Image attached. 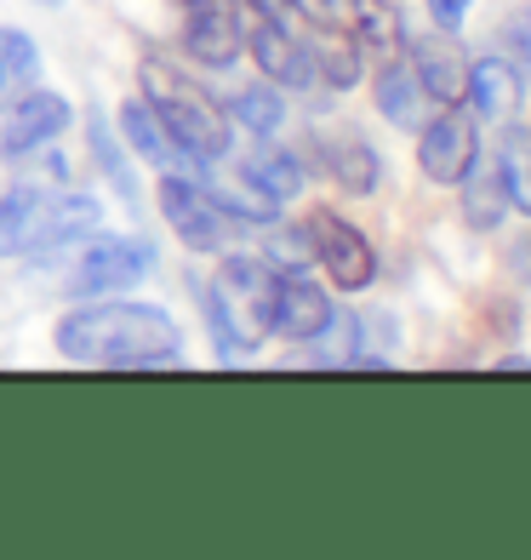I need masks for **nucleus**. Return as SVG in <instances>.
Here are the masks:
<instances>
[{
  "instance_id": "3",
  "label": "nucleus",
  "mask_w": 531,
  "mask_h": 560,
  "mask_svg": "<svg viewBox=\"0 0 531 560\" xmlns=\"http://www.w3.org/2000/svg\"><path fill=\"white\" fill-rule=\"evenodd\" d=\"M138 81L149 92V104H155L161 126L189 149L194 161H223L229 155V115H223L200 86H189L184 74H177L172 63H161V58H143Z\"/></svg>"
},
{
  "instance_id": "24",
  "label": "nucleus",
  "mask_w": 531,
  "mask_h": 560,
  "mask_svg": "<svg viewBox=\"0 0 531 560\" xmlns=\"http://www.w3.org/2000/svg\"><path fill=\"white\" fill-rule=\"evenodd\" d=\"M509 212V195H503V177L497 172H480L474 184H469V195H463V218L474 223V229H497V218Z\"/></svg>"
},
{
  "instance_id": "23",
  "label": "nucleus",
  "mask_w": 531,
  "mask_h": 560,
  "mask_svg": "<svg viewBox=\"0 0 531 560\" xmlns=\"http://www.w3.org/2000/svg\"><path fill=\"white\" fill-rule=\"evenodd\" d=\"M235 120L240 126H251V132H274V126L286 120V104H281V92L274 86H240L235 92Z\"/></svg>"
},
{
  "instance_id": "6",
  "label": "nucleus",
  "mask_w": 531,
  "mask_h": 560,
  "mask_svg": "<svg viewBox=\"0 0 531 560\" xmlns=\"http://www.w3.org/2000/svg\"><path fill=\"white\" fill-rule=\"evenodd\" d=\"M309 241H315V258L326 264V275H332L338 292H366L377 280V252H371V241L354 223H343L332 212H315L309 218Z\"/></svg>"
},
{
  "instance_id": "21",
  "label": "nucleus",
  "mask_w": 531,
  "mask_h": 560,
  "mask_svg": "<svg viewBox=\"0 0 531 560\" xmlns=\"http://www.w3.org/2000/svg\"><path fill=\"white\" fill-rule=\"evenodd\" d=\"M497 177H503V195H509V207L531 212V132H509V138H503Z\"/></svg>"
},
{
  "instance_id": "1",
  "label": "nucleus",
  "mask_w": 531,
  "mask_h": 560,
  "mask_svg": "<svg viewBox=\"0 0 531 560\" xmlns=\"http://www.w3.org/2000/svg\"><path fill=\"white\" fill-rule=\"evenodd\" d=\"M58 354H69V361H81V366L149 372V366H172L177 354H184V332H177V320L166 310L97 298L86 310L58 320Z\"/></svg>"
},
{
  "instance_id": "12",
  "label": "nucleus",
  "mask_w": 531,
  "mask_h": 560,
  "mask_svg": "<svg viewBox=\"0 0 531 560\" xmlns=\"http://www.w3.org/2000/svg\"><path fill=\"white\" fill-rule=\"evenodd\" d=\"M251 58H258V69L269 74V81H286V86H309L315 81L309 46H303L281 18H269V23L251 30Z\"/></svg>"
},
{
  "instance_id": "15",
  "label": "nucleus",
  "mask_w": 531,
  "mask_h": 560,
  "mask_svg": "<svg viewBox=\"0 0 531 560\" xmlns=\"http://www.w3.org/2000/svg\"><path fill=\"white\" fill-rule=\"evenodd\" d=\"M320 166L332 172V184H343L349 195H371L384 166H377V149H366V138L354 132H338V138H320Z\"/></svg>"
},
{
  "instance_id": "5",
  "label": "nucleus",
  "mask_w": 531,
  "mask_h": 560,
  "mask_svg": "<svg viewBox=\"0 0 531 560\" xmlns=\"http://www.w3.org/2000/svg\"><path fill=\"white\" fill-rule=\"evenodd\" d=\"M155 269V246L138 241V235H104L81 264L69 269V298H104L120 287H138V280Z\"/></svg>"
},
{
  "instance_id": "31",
  "label": "nucleus",
  "mask_w": 531,
  "mask_h": 560,
  "mask_svg": "<svg viewBox=\"0 0 531 560\" xmlns=\"http://www.w3.org/2000/svg\"><path fill=\"white\" fill-rule=\"evenodd\" d=\"M46 7H52V0H46Z\"/></svg>"
},
{
  "instance_id": "7",
  "label": "nucleus",
  "mask_w": 531,
  "mask_h": 560,
  "mask_svg": "<svg viewBox=\"0 0 531 560\" xmlns=\"http://www.w3.org/2000/svg\"><path fill=\"white\" fill-rule=\"evenodd\" d=\"M423 143H417V166L428 184H463V177L474 172V155H480V138H474V120L469 115H440V120H428L417 126Z\"/></svg>"
},
{
  "instance_id": "8",
  "label": "nucleus",
  "mask_w": 531,
  "mask_h": 560,
  "mask_svg": "<svg viewBox=\"0 0 531 560\" xmlns=\"http://www.w3.org/2000/svg\"><path fill=\"white\" fill-rule=\"evenodd\" d=\"M269 332H281L292 343H315L320 332H332V298H326V287H315L303 275H274Z\"/></svg>"
},
{
  "instance_id": "29",
  "label": "nucleus",
  "mask_w": 531,
  "mask_h": 560,
  "mask_svg": "<svg viewBox=\"0 0 531 560\" xmlns=\"http://www.w3.org/2000/svg\"><path fill=\"white\" fill-rule=\"evenodd\" d=\"M428 12H435L440 30H458V23L469 18V0H428Z\"/></svg>"
},
{
  "instance_id": "10",
  "label": "nucleus",
  "mask_w": 531,
  "mask_h": 560,
  "mask_svg": "<svg viewBox=\"0 0 531 560\" xmlns=\"http://www.w3.org/2000/svg\"><path fill=\"white\" fill-rule=\"evenodd\" d=\"M69 120H74V109H69V97H63V92H30V97H23V104L12 109V120H7L0 155H7V161L35 155V149H40V143H52Z\"/></svg>"
},
{
  "instance_id": "30",
  "label": "nucleus",
  "mask_w": 531,
  "mask_h": 560,
  "mask_svg": "<svg viewBox=\"0 0 531 560\" xmlns=\"http://www.w3.org/2000/svg\"><path fill=\"white\" fill-rule=\"evenodd\" d=\"M177 7H189V12H200V7H206V0H177Z\"/></svg>"
},
{
  "instance_id": "18",
  "label": "nucleus",
  "mask_w": 531,
  "mask_h": 560,
  "mask_svg": "<svg viewBox=\"0 0 531 560\" xmlns=\"http://www.w3.org/2000/svg\"><path fill=\"white\" fill-rule=\"evenodd\" d=\"M200 310H206V326H212V343H217V361L223 366H240L246 354H251V338L240 332V320H235V310L223 303V292H217V280L212 287H200Z\"/></svg>"
},
{
  "instance_id": "26",
  "label": "nucleus",
  "mask_w": 531,
  "mask_h": 560,
  "mask_svg": "<svg viewBox=\"0 0 531 560\" xmlns=\"http://www.w3.org/2000/svg\"><path fill=\"white\" fill-rule=\"evenodd\" d=\"M92 149H97V166L115 177V189H120V195H132V177H126V161H120V149H115V138H109L104 115H92Z\"/></svg>"
},
{
  "instance_id": "11",
  "label": "nucleus",
  "mask_w": 531,
  "mask_h": 560,
  "mask_svg": "<svg viewBox=\"0 0 531 560\" xmlns=\"http://www.w3.org/2000/svg\"><path fill=\"white\" fill-rule=\"evenodd\" d=\"M412 74L435 104H458L463 81H469V58L451 35H417L412 40Z\"/></svg>"
},
{
  "instance_id": "9",
  "label": "nucleus",
  "mask_w": 531,
  "mask_h": 560,
  "mask_svg": "<svg viewBox=\"0 0 531 560\" xmlns=\"http://www.w3.org/2000/svg\"><path fill=\"white\" fill-rule=\"evenodd\" d=\"M217 292L223 303L235 310V320L246 326V338L258 343L269 332V310H274V275L263 264H251V258H229L217 275Z\"/></svg>"
},
{
  "instance_id": "14",
  "label": "nucleus",
  "mask_w": 531,
  "mask_h": 560,
  "mask_svg": "<svg viewBox=\"0 0 531 560\" xmlns=\"http://www.w3.org/2000/svg\"><path fill=\"white\" fill-rule=\"evenodd\" d=\"M463 92L474 97V109L486 120H509L515 104H520V92H526V74L509 58H480V63H469Z\"/></svg>"
},
{
  "instance_id": "25",
  "label": "nucleus",
  "mask_w": 531,
  "mask_h": 560,
  "mask_svg": "<svg viewBox=\"0 0 531 560\" xmlns=\"http://www.w3.org/2000/svg\"><path fill=\"white\" fill-rule=\"evenodd\" d=\"M354 23H361V40L377 46V52H389V46L400 40V18L389 7H377V0H361V7H354Z\"/></svg>"
},
{
  "instance_id": "19",
  "label": "nucleus",
  "mask_w": 531,
  "mask_h": 560,
  "mask_svg": "<svg viewBox=\"0 0 531 560\" xmlns=\"http://www.w3.org/2000/svg\"><path fill=\"white\" fill-rule=\"evenodd\" d=\"M251 184H258L269 200H292L297 189H303V166L286 155V149H251L246 155V166H240Z\"/></svg>"
},
{
  "instance_id": "2",
  "label": "nucleus",
  "mask_w": 531,
  "mask_h": 560,
  "mask_svg": "<svg viewBox=\"0 0 531 560\" xmlns=\"http://www.w3.org/2000/svg\"><path fill=\"white\" fill-rule=\"evenodd\" d=\"M97 200L86 195H46V189H12L0 200V258H40L97 229Z\"/></svg>"
},
{
  "instance_id": "4",
  "label": "nucleus",
  "mask_w": 531,
  "mask_h": 560,
  "mask_svg": "<svg viewBox=\"0 0 531 560\" xmlns=\"http://www.w3.org/2000/svg\"><path fill=\"white\" fill-rule=\"evenodd\" d=\"M155 195H161V218L177 229V241L189 252H223V241H229V212L189 172H166Z\"/></svg>"
},
{
  "instance_id": "27",
  "label": "nucleus",
  "mask_w": 531,
  "mask_h": 560,
  "mask_svg": "<svg viewBox=\"0 0 531 560\" xmlns=\"http://www.w3.org/2000/svg\"><path fill=\"white\" fill-rule=\"evenodd\" d=\"M269 258L274 264H309L315 258L309 229H274V235H269Z\"/></svg>"
},
{
  "instance_id": "16",
  "label": "nucleus",
  "mask_w": 531,
  "mask_h": 560,
  "mask_svg": "<svg viewBox=\"0 0 531 560\" xmlns=\"http://www.w3.org/2000/svg\"><path fill=\"white\" fill-rule=\"evenodd\" d=\"M189 52H194V63H206V69H223V63H235V52H240V35H235V18L223 12V7H200L194 18H189Z\"/></svg>"
},
{
  "instance_id": "13",
  "label": "nucleus",
  "mask_w": 531,
  "mask_h": 560,
  "mask_svg": "<svg viewBox=\"0 0 531 560\" xmlns=\"http://www.w3.org/2000/svg\"><path fill=\"white\" fill-rule=\"evenodd\" d=\"M120 132H126V143H132V155L138 161H149V166H161V172H177V161L189 166V177H194V155L184 143H177L166 126H161V115L155 109H143V104H126V115H120Z\"/></svg>"
},
{
  "instance_id": "20",
  "label": "nucleus",
  "mask_w": 531,
  "mask_h": 560,
  "mask_svg": "<svg viewBox=\"0 0 531 560\" xmlns=\"http://www.w3.org/2000/svg\"><path fill=\"white\" fill-rule=\"evenodd\" d=\"M35 74H40L35 40L23 35V30H0V104L17 97L23 86H35Z\"/></svg>"
},
{
  "instance_id": "22",
  "label": "nucleus",
  "mask_w": 531,
  "mask_h": 560,
  "mask_svg": "<svg viewBox=\"0 0 531 560\" xmlns=\"http://www.w3.org/2000/svg\"><path fill=\"white\" fill-rule=\"evenodd\" d=\"M309 58H315V74H326L338 92L361 81V46L343 40V35H315L309 40Z\"/></svg>"
},
{
  "instance_id": "17",
  "label": "nucleus",
  "mask_w": 531,
  "mask_h": 560,
  "mask_svg": "<svg viewBox=\"0 0 531 560\" xmlns=\"http://www.w3.org/2000/svg\"><path fill=\"white\" fill-rule=\"evenodd\" d=\"M423 86H417V74L412 69H400V63H389L384 74H377V109H384V120L389 126H400V132H417L423 126Z\"/></svg>"
},
{
  "instance_id": "28",
  "label": "nucleus",
  "mask_w": 531,
  "mask_h": 560,
  "mask_svg": "<svg viewBox=\"0 0 531 560\" xmlns=\"http://www.w3.org/2000/svg\"><path fill=\"white\" fill-rule=\"evenodd\" d=\"M503 46H509V52L520 58L515 69L526 74V69H531V12H515L509 23H503Z\"/></svg>"
}]
</instances>
